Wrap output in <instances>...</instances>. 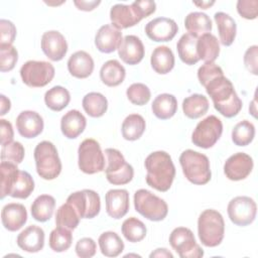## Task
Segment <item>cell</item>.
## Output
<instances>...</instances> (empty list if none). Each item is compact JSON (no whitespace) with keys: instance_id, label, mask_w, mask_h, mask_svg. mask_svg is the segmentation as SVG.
I'll return each mask as SVG.
<instances>
[{"instance_id":"6da1fadb","label":"cell","mask_w":258,"mask_h":258,"mask_svg":"<svg viewBox=\"0 0 258 258\" xmlns=\"http://www.w3.org/2000/svg\"><path fill=\"white\" fill-rule=\"evenodd\" d=\"M207 94L211 97L215 109L226 118L238 115L243 107L233 84L224 75L212 79L205 86Z\"/></svg>"},{"instance_id":"7a4b0ae2","label":"cell","mask_w":258,"mask_h":258,"mask_svg":"<svg viewBox=\"0 0 258 258\" xmlns=\"http://www.w3.org/2000/svg\"><path fill=\"white\" fill-rule=\"evenodd\" d=\"M144 165L147 184L158 191H167L175 176V167L170 155L165 151H154L146 157Z\"/></svg>"},{"instance_id":"3957f363","label":"cell","mask_w":258,"mask_h":258,"mask_svg":"<svg viewBox=\"0 0 258 258\" xmlns=\"http://www.w3.org/2000/svg\"><path fill=\"white\" fill-rule=\"evenodd\" d=\"M155 10L156 3L150 0L134 1L131 5L115 4L110 10V19L112 24L121 30L136 25Z\"/></svg>"},{"instance_id":"277c9868","label":"cell","mask_w":258,"mask_h":258,"mask_svg":"<svg viewBox=\"0 0 258 258\" xmlns=\"http://www.w3.org/2000/svg\"><path fill=\"white\" fill-rule=\"evenodd\" d=\"M179 163L185 178L191 183L203 185L211 180L210 160L205 154L186 149L180 154Z\"/></svg>"},{"instance_id":"5b68a950","label":"cell","mask_w":258,"mask_h":258,"mask_svg":"<svg viewBox=\"0 0 258 258\" xmlns=\"http://www.w3.org/2000/svg\"><path fill=\"white\" fill-rule=\"evenodd\" d=\"M198 234L206 247L220 245L225 235V222L221 213L213 209L202 212L198 219Z\"/></svg>"},{"instance_id":"8992f818","label":"cell","mask_w":258,"mask_h":258,"mask_svg":"<svg viewBox=\"0 0 258 258\" xmlns=\"http://www.w3.org/2000/svg\"><path fill=\"white\" fill-rule=\"evenodd\" d=\"M34 160L37 174L45 179L56 178L61 171V162L55 146L49 141L39 142L34 149Z\"/></svg>"},{"instance_id":"52a82bcc","label":"cell","mask_w":258,"mask_h":258,"mask_svg":"<svg viewBox=\"0 0 258 258\" xmlns=\"http://www.w3.org/2000/svg\"><path fill=\"white\" fill-rule=\"evenodd\" d=\"M134 207L141 216L153 222L164 220L168 214V207L164 200L144 188L135 191Z\"/></svg>"},{"instance_id":"ba28073f","label":"cell","mask_w":258,"mask_h":258,"mask_svg":"<svg viewBox=\"0 0 258 258\" xmlns=\"http://www.w3.org/2000/svg\"><path fill=\"white\" fill-rule=\"evenodd\" d=\"M79 168L87 174H94L105 169V156L98 141L87 138L78 149Z\"/></svg>"},{"instance_id":"9c48e42d","label":"cell","mask_w":258,"mask_h":258,"mask_svg":"<svg viewBox=\"0 0 258 258\" xmlns=\"http://www.w3.org/2000/svg\"><path fill=\"white\" fill-rule=\"evenodd\" d=\"M107 157V166L105 168L107 180L115 185L129 183L134 175V169L131 164L126 162L123 154L115 148L105 149Z\"/></svg>"},{"instance_id":"30bf717a","label":"cell","mask_w":258,"mask_h":258,"mask_svg":"<svg viewBox=\"0 0 258 258\" xmlns=\"http://www.w3.org/2000/svg\"><path fill=\"white\" fill-rule=\"evenodd\" d=\"M22 82L31 88H41L49 84L54 77L53 66L44 60H28L20 69Z\"/></svg>"},{"instance_id":"8fae6325","label":"cell","mask_w":258,"mask_h":258,"mask_svg":"<svg viewBox=\"0 0 258 258\" xmlns=\"http://www.w3.org/2000/svg\"><path fill=\"white\" fill-rule=\"evenodd\" d=\"M223 133V123L215 115H210L200 121L191 134V142L201 148L213 147Z\"/></svg>"},{"instance_id":"7c38bea8","label":"cell","mask_w":258,"mask_h":258,"mask_svg":"<svg viewBox=\"0 0 258 258\" xmlns=\"http://www.w3.org/2000/svg\"><path fill=\"white\" fill-rule=\"evenodd\" d=\"M169 244L180 258H201L204 250L196 242L194 233L185 227H177L169 235Z\"/></svg>"},{"instance_id":"4fadbf2b","label":"cell","mask_w":258,"mask_h":258,"mask_svg":"<svg viewBox=\"0 0 258 258\" xmlns=\"http://www.w3.org/2000/svg\"><path fill=\"white\" fill-rule=\"evenodd\" d=\"M227 212L233 224L239 227H246L254 222L257 206L250 197L239 196L229 202Z\"/></svg>"},{"instance_id":"5bb4252c","label":"cell","mask_w":258,"mask_h":258,"mask_svg":"<svg viewBox=\"0 0 258 258\" xmlns=\"http://www.w3.org/2000/svg\"><path fill=\"white\" fill-rule=\"evenodd\" d=\"M67 202L74 206L81 219H93L101 210L100 196L92 189L75 191L68 197Z\"/></svg>"},{"instance_id":"9a60e30c","label":"cell","mask_w":258,"mask_h":258,"mask_svg":"<svg viewBox=\"0 0 258 258\" xmlns=\"http://www.w3.org/2000/svg\"><path fill=\"white\" fill-rule=\"evenodd\" d=\"M253 165V159L249 154L237 152L225 161L224 173L230 180H242L251 173Z\"/></svg>"},{"instance_id":"2e32d148","label":"cell","mask_w":258,"mask_h":258,"mask_svg":"<svg viewBox=\"0 0 258 258\" xmlns=\"http://www.w3.org/2000/svg\"><path fill=\"white\" fill-rule=\"evenodd\" d=\"M177 30L176 22L167 17L154 18L145 25L146 35L156 42L170 41L177 33Z\"/></svg>"},{"instance_id":"e0dca14e","label":"cell","mask_w":258,"mask_h":258,"mask_svg":"<svg viewBox=\"0 0 258 258\" xmlns=\"http://www.w3.org/2000/svg\"><path fill=\"white\" fill-rule=\"evenodd\" d=\"M41 49L52 61L61 60L68 51L64 36L57 30H48L41 36Z\"/></svg>"},{"instance_id":"ac0fdd59","label":"cell","mask_w":258,"mask_h":258,"mask_svg":"<svg viewBox=\"0 0 258 258\" xmlns=\"http://www.w3.org/2000/svg\"><path fill=\"white\" fill-rule=\"evenodd\" d=\"M122 32L113 24H105L99 28L95 36L96 47L104 53H111L119 48L122 42Z\"/></svg>"},{"instance_id":"d6986e66","label":"cell","mask_w":258,"mask_h":258,"mask_svg":"<svg viewBox=\"0 0 258 258\" xmlns=\"http://www.w3.org/2000/svg\"><path fill=\"white\" fill-rule=\"evenodd\" d=\"M43 119L35 111H22L16 118L18 133L27 139L38 136L43 130Z\"/></svg>"},{"instance_id":"ffe728a7","label":"cell","mask_w":258,"mask_h":258,"mask_svg":"<svg viewBox=\"0 0 258 258\" xmlns=\"http://www.w3.org/2000/svg\"><path fill=\"white\" fill-rule=\"evenodd\" d=\"M106 212L109 217L119 220L129 211V192L126 189H110L105 195Z\"/></svg>"},{"instance_id":"44dd1931","label":"cell","mask_w":258,"mask_h":258,"mask_svg":"<svg viewBox=\"0 0 258 258\" xmlns=\"http://www.w3.org/2000/svg\"><path fill=\"white\" fill-rule=\"evenodd\" d=\"M144 45L136 35H126L118 48L119 57L130 66L139 63L144 57Z\"/></svg>"},{"instance_id":"7402d4cb","label":"cell","mask_w":258,"mask_h":258,"mask_svg":"<svg viewBox=\"0 0 258 258\" xmlns=\"http://www.w3.org/2000/svg\"><path fill=\"white\" fill-rule=\"evenodd\" d=\"M1 222L4 228L10 232H16L27 222V211L22 204L10 203L1 211Z\"/></svg>"},{"instance_id":"603a6c76","label":"cell","mask_w":258,"mask_h":258,"mask_svg":"<svg viewBox=\"0 0 258 258\" xmlns=\"http://www.w3.org/2000/svg\"><path fill=\"white\" fill-rule=\"evenodd\" d=\"M16 243L25 252H39L44 246V231L36 225L28 226L17 236Z\"/></svg>"},{"instance_id":"cb8c5ba5","label":"cell","mask_w":258,"mask_h":258,"mask_svg":"<svg viewBox=\"0 0 258 258\" xmlns=\"http://www.w3.org/2000/svg\"><path fill=\"white\" fill-rule=\"evenodd\" d=\"M68 70L73 77L86 79L94 71V60L88 52L84 50L76 51L68 60Z\"/></svg>"},{"instance_id":"d4e9b609","label":"cell","mask_w":258,"mask_h":258,"mask_svg":"<svg viewBox=\"0 0 258 258\" xmlns=\"http://www.w3.org/2000/svg\"><path fill=\"white\" fill-rule=\"evenodd\" d=\"M87 125L85 116L78 110H70L60 120V130L64 137L75 139L81 135Z\"/></svg>"},{"instance_id":"484cf974","label":"cell","mask_w":258,"mask_h":258,"mask_svg":"<svg viewBox=\"0 0 258 258\" xmlns=\"http://www.w3.org/2000/svg\"><path fill=\"white\" fill-rule=\"evenodd\" d=\"M198 38V35L190 32H186L182 34L179 40L177 41L176 49L178 56L181 59V61L185 64L192 66L200 60L197 50Z\"/></svg>"},{"instance_id":"4316f807","label":"cell","mask_w":258,"mask_h":258,"mask_svg":"<svg viewBox=\"0 0 258 258\" xmlns=\"http://www.w3.org/2000/svg\"><path fill=\"white\" fill-rule=\"evenodd\" d=\"M153 71L159 75L168 74L174 67V55L166 45H160L153 49L150 57Z\"/></svg>"},{"instance_id":"83f0119b","label":"cell","mask_w":258,"mask_h":258,"mask_svg":"<svg viewBox=\"0 0 258 258\" xmlns=\"http://www.w3.org/2000/svg\"><path fill=\"white\" fill-rule=\"evenodd\" d=\"M218 27L220 41L224 46H230L236 37L237 24L235 20L225 12H217L214 15Z\"/></svg>"},{"instance_id":"f1b7e54d","label":"cell","mask_w":258,"mask_h":258,"mask_svg":"<svg viewBox=\"0 0 258 258\" xmlns=\"http://www.w3.org/2000/svg\"><path fill=\"white\" fill-rule=\"evenodd\" d=\"M151 110L154 116L160 120L170 119L177 110L176 98L171 94H160L153 100Z\"/></svg>"},{"instance_id":"f546056e","label":"cell","mask_w":258,"mask_h":258,"mask_svg":"<svg viewBox=\"0 0 258 258\" xmlns=\"http://www.w3.org/2000/svg\"><path fill=\"white\" fill-rule=\"evenodd\" d=\"M197 50L200 59L205 62H214L220 54V44L217 37L212 33L202 34L198 38Z\"/></svg>"},{"instance_id":"4dcf8cb0","label":"cell","mask_w":258,"mask_h":258,"mask_svg":"<svg viewBox=\"0 0 258 258\" xmlns=\"http://www.w3.org/2000/svg\"><path fill=\"white\" fill-rule=\"evenodd\" d=\"M125 68L116 59L107 60L100 70V79L108 87H117L125 79Z\"/></svg>"},{"instance_id":"1f68e13d","label":"cell","mask_w":258,"mask_h":258,"mask_svg":"<svg viewBox=\"0 0 258 258\" xmlns=\"http://www.w3.org/2000/svg\"><path fill=\"white\" fill-rule=\"evenodd\" d=\"M33 189L34 180L32 176L27 171L19 169L8 190V196L15 199H27Z\"/></svg>"},{"instance_id":"d6a6232c","label":"cell","mask_w":258,"mask_h":258,"mask_svg":"<svg viewBox=\"0 0 258 258\" xmlns=\"http://www.w3.org/2000/svg\"><path fill=\"white\" fill-rule=\"evenodd\" d=\"M54 208L55 200L52 196L40 195L31 205V216L37 222H46L52 217Z\"/></svg>"},{"instance_id":"836d02e7","label":"cell","mask_w":258,"mask_h":258,"mask_svg":"<svg viewBox=\"0 0 258 258\" xmlns=\"http://www.w3.org/2000/svg\"><path fill=\"white\" fill-rule=\"evenodd\" d=\"M209 110V101L202 94H192L182 102L183 114L189 119H198Z\"/></svg>"},{"instance_id":"e575fe53","label":"cell","mask_w":258,"mask_h":258,"mask_svg":"<svg viewBox=\"0 0 258 258\" xmlns=\"http://www.w3.org/2000/svg\"><path fill=\"white\" fill-rule=\"evenodd\" d=\"M145 128L146 123L141 115L130 114L124 119L122 123V136L125 140L135 141L142 136V134L145 131Z\"/></svg>"},{"instance_id":"d590c367","label":"cell","mask_w":258,"mask_h":258,"mask_svg":"<svg viewBox=\"0 0 258 258\" xmlns=\"http://www.w3.org/2000/svg\"><path fill=\"white\" fill-rule=\"evenodd\" d=\"M99 247L101 253L106 257H117L124 250V243L117 233L112 231L104 232L100 235Z\"/></svg>"},{"instance_id":"8d00e7d4","label":"cell","mask_w":258,"mask_h":258,"mask_svg":"<svg viewBox=\"0 0 258 258\" xmlns=\"http://www.w3.org/2000/svg\"><path fill=\"white\" fill-rule=\"evenodd\" d=\"M85 112L93 118L102 117L108 109L106 97L98 92H91L83 98L82 102Z\"/></svg>"},{"instance_id":"74e56055","label":"cell","mask_w":258,"mask_h":258,"mask_svg":"<svg viewBox=\"0 0 258 258\" xmlns=\"http://www.w3.org/2000/svg\"><path fill=\"white\" fill-rule=\"evenodd\" d=\"M184 26L186 30L199 36V34L210 33L213 24L211 18L203 12H190L185 16Z\"/></svg>"},{"instance_id":"f35d334b","label":"cell","mask_w":258,"mask_h":258,"mask_svg":"<svg viewBox=\"0 0 258 258\" xmlns=\"http://www.w3.org/2000/svg\"><path fill=\"white\" fill-rule=\"evenodd\" d=\"M71 101L70 92L61 87V86H54L48 91H46L44 95V102L47 108L52 111L59 112L64 109Z\"/></svg>"},{"instance_id":"ab89813d","label":"cell","mask_w":258,"mask_h":258,"mask_svg":"<svg viewBox=\"0 0 258 258\" xmlns=\"http://www.w3.org/2000/svg\"><path fill=\"white\" fill-rule=\"evenodd\" d=\"M122 234L125 239L131 243L142 241L146 236V226L142 221L135 217L126 219L121 227Z\"/></svg>"},{"instance_id":"60d3db41","label":"cell","mask_w":258,"mask_h":258,"mask_svg":"<svg viewBox=\"0 0 258 258\" xmlns=\"http://www.w3.org/2000/svg\"><path fill=\"white\" fill-rule=\"evenodd\" d=\"M72 230L61 227V226H56L49 235V247L52 251L54 252H64L67 251L73 242V234L71 232Z\"/></svg>"},{"instance_id":"b9f144b4","label":"cell","mask_w":258,"mask_h":258,"mask_svg":"<svg viewBox=\"0 0 258 258\" xmlns=\"http://www.w3.org/2000/svg\"><path fill=\"white\" fill-rule=\"evenodd\" d=\"M80 221H81V218L77 210L74 208L73 205H71L68 202L61 205L56 211V215H55L56 226H61L70 230H74L79 226Z\"/></svg>"},{"instance_id":"7bdbcfd3","label":"cell","mask_w":258,"mask_h":258,"mask_svg":"<svg viewBox=\"0 0 258 258\" xmlns=\"http://www.w3.org/2000/svg\"><path fill=\"white\" fill-rule=\"evenodd\" d=\"M255 136V127L248 121L243 120L235 125L232 130V141L238 146L249 145Z\"/></svg>"},{"instance_id":"ee69618b","label":"cell","mask_w":258,"mask_h":258,"mask_svg":"<svg viewBox=\"0 0 258 258\" xmlns=\"http://www.w3.org/2000/svg\"><path fill=\"white\" fill-rule=\"evenodd\" d=\"M24 147L18 141H12L2 146L1 148V161L11 162L16 165L20 164L24 158Z\"/></svg>"},{"instance_id":"f6af8a7d","label":"cell","mask_w":258,"mask_h":258,"mask_svg":"<svg viewBox=\"0 0 258 258\" xmlns=\"http://www.w3.org/2000/svg\"><path fill=\"white\" fill-rule=\"evenodd\" d=\"M128 100L137 106H143L150 100L151 93L149 88L142 83H134L126 91Z\"/></svg>"},{"instance_id":"bcb514c9","label":"cell","mask_w":258,"mask_h":258,"mask_svg":"<svg viewBox=\"0 0 258 258\" xmlns=\"http://www.w3.org/2000/svg\"><path fill=\"white\" fill-rule=\"evenodd\" d=\"M18 167L16 164L6 161H1L0 171H1V189H0V198L3 200L6 196H8L9 187L14 180L18 172Z\"/></svg>"},{"instance_id":"7dc6e473","label":"cell","mask_w":258,"mask_h":258,"mask_svg":"<svg viewBox=\"0 0 258 258\" xmlns=\"http://www.w3.org/2000/svg\"><path fill=\"white\" fill-rule=\"evenodd\" d=\"M17 60L18 52L13 45L0 46V71L2 73L12 71Z\"/></svg>"},{"instance_id":"c3c4849f","label":"cell","mask_w":258,"mask_h":258,"mask_svg":"<svg viewBox=\"0 0 258 258\" xmlns=\"http://www.w3.org/2000/svg\"><path fill=\"white\" fill-rule=\"evenodd\" d=\"M224 75L221 67L215 62H205L198 70V79L202 86H206L212 79Z\"/></svg>"},{"instance_id":"681fc988","label":"cell","mask_w":258,"mask_h":258,"mask_svg":"<svg viewBox=\"0 0 258 258\" xmlns=\"http://www.w3.org/2000/svg\"><path fill=\"white\" fill-rule=\"evenodd\" d=\"M16 37L15 25L7 19L0 20V46L12 45Z\"/></svg>"},{"instance_id":"f907efd6","label":"cell","mask_w":258,"mask_h":258,"mask_svg":"<svg viewBox=\"0 0 258 258\" xmlns=\"http://www.w3.org/2000/svg\"><path fill=\"white\" fill-rule=\"evenodd\" d=\"M76 253L81 258H91L96 254L97 245L96 242L89 237L80 239L75 247Z\"/></svg>"},{"instance_id":"816d5d0a","label":"cell","mask_w":258,"mask_h":258,"mask_svg":"<svg viewBox=\"0 0 258 258\" xmlns=\"http://www.w3.org/2000/svg\"><path fill=\"white\" fill-rule=\"evenodd\" d=\"M237 11L245 19H255L258 14L257 0H239L237 2Z\"/></svg>"},{"instance_id":"f5cc1de1","label":"cell","mask_w":258,"mask_h":258,"mask_svg":"<svg viewBox=\"0 0 258 258\" xmlns=\"http://www.w3.org/2000/svg\"><path fill=\"white\" fill-rule=\"evenodd\" d=\"M257 57H258V46L252 45L248 47L244 54V64L248 70V72H250L255 76L258 75Z\"/></svg>"},{"instance_id":"db71d44e","label":"cell","mask_w":258,"mask_h":258,"mask_svg":"<svg viewBox=\"0 0 258 258\" xmlns=\"http://www.w3.org/2000/svg\"><path fill=\"white\" fill-rule=\"evenodd\" d=\"M14 132L12 125L9 121L5 119L0 120V142L1 145H5L7 143H10L13 141Z\"/></svg>"},{"instance_id":"11a10c76","label":"cell","mask_w":258,"mask_h":258,"mask_svg":"<svg viewBox=\"0 0 258 258\" xmlns=\"http://www.w3.org/2000/svg\"><path fill=\"white\" fill-rule=\"evenodd\" d=\"M101 3V1H78L75 0L74 4L77 6V8L79 10H83V11H92L94 10L99 4Z\"/></svg>"},{"instance_id":"9f6ffc18","label":"cell","mask_w":258,"mask_h":258,"mask_svg":"<svg viewBox=\"0 0 258 258\" xmlns=\"http://www.w3.org/2000/svg\"><path fill=\"white\" fill-rule=\"evenodd\" d=\"M0 100H1V102H0V104H1V106H0V115L3 116L10 110L11 103H10V100L8 98H6L4 95L0 96Z\"/></svg>"},{"instance_id":"6f0895ef","label":"cell","mask_w":258,"mask_h":258,"mask_svg":"<svg viewBox=\"0 0 258 258\" xmlns=\"http://www.w3.org/2000/svg\"><path fill=\"white\" fill-rule=\"evenodd\" d=\"M149 257L150 258H152V257H170V258H172L173 257V255H172V253H170L167 249H165V248H157V249H155L153 252H151L150 253V255H149Z\"/></svg>"},{"instance_id":"680465c9","label":"cell","mask_w":258,"mask_h":258,"mask_svg":"<svg viewBox=\"0 0 258 258\" xmlns=\"http://www.w3.org/2000/svg\"><path fill=\"white\" fill-rule=\"evenodd\" d=\"M194 4L195 5H197L198 7H200V8H202V9H208L210 6H212V5H214L215 4V2L214 1H212V2H209V1H207V2H194Z\"/></svg>"},{"instance_id":"91938a15","label":"cell","mask_w":258,"mask_h":258,"mask_svg":"<svg viewBox=\"0 0 258 258\" xmlns=\"http://www.w3.org/2000/svg\"><path fill=\"white\" fill-rule=\"evenodd\" d=\"M255 102H256V100L254 99L253 102L251 103L250 107H249V111H250V113L252 114V116H253L254 118H256V105H255Z\"/></svg>"}]
</instances>
